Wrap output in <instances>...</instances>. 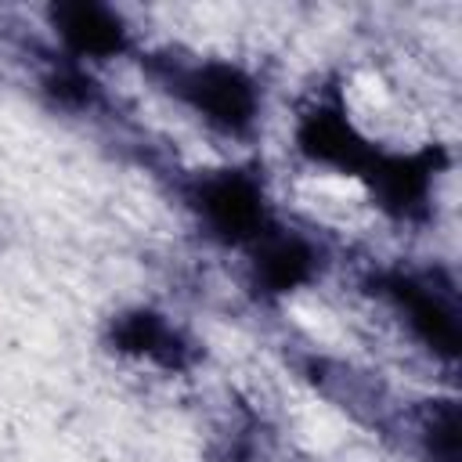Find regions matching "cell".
Masks as SVG:
<instances>
[{
	"label": "cell",
	"instance_id": "1",
	"mask_svg": "<svg viewBox=\"0 0 462 462\" xmlns=\"http://www.w3.org/2000/svg\"><path fill=\"white\" fill-rule=\"evenodd\" d=\"M148 79L209 134L249 141L263 116V87L253 69L220 54L195 51H148L141 58Z\"/></svg>",
	"mask_w": 462,
	"mask_h": 462
},
{
	"label": "cell",
	"instance_id": "2",
	"mask_svg": "<svg viewBox=\"0 0 462 462\" xmlns=\"http://www.w3.org/2000/svg\"><path fill=\"white\" fill-rule=\"evenodd\" d=\"M372 296L390 310L397 328L440 365L458 361V289L440 267H375L368 274Z\"/></svg>",
	"mask_w": 462,
	"mask_h": 462
},
{
	"label": "cell",
	"instance_id": "3",
	"mask_svg": "<svg viewBox=\"0 0 462 462\" xmlns=\"http://www.w3.org/2000/svg\"><path fill=\"white\" fill-rule=\"evenodd\" d=\"M180 199L199 220L202 235L227 249H245L278 224L267 184L253 166L195 170L180 184Z\"/></svg>",
	"mask_w": 462,
	"mask_h": 462
},
{
	"label": "cell",
	"instance_id": "4",
	"mask_svg": "<svg viewBox=\"0 0 462 462\" xmlns=\"http://www.w3.org/2000/svg\"><path fill=\"white\" fill-rule=\"evenodd\" d=\"M47 25L58 54L87 69L134 51V25L123 18V11L105 4H54L47 11Z\"/></svg>",
	"mask_w": 462,
	"mask_h": 462
},
{
	"label": "cell",
	"instance_id": "5",
	"mask_svg": "<svg viewBox=\"0 0 462 462\" xmlns=\"http://www.w3.org/2000/svg\"><path fill=\"white\" fill-rule=\"evenodd\" d=\"M108 343L116 354L155 365L162 372H188L199 357L195 339L155 307H130L116 314L108 325Z\"/></svg>",
	"mask_w": 462,
	"mask_h": 462
}]
</instances>
